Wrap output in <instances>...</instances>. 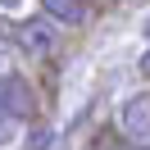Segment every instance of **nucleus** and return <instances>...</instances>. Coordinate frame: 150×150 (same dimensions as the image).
<instances>
[{
    "label": "nucleus",
    "instance_id": "nucleus-1",
    "mask_svg": "<svg viewBox=\"0 0 150 150\" xmlns=\"http://www.w3.org/2000/svg\"><path fill=\"white\" fill-rule=\"evenodd\" d=\"M118 127H123V137H127L132 146L150 150V96H146V91H137V96H127V100H123Z\"/></svg>",
    "mask_w": 150,
    "mask_h": 150
},
{
    "label": "nucleus",
    "instance_id": "nucleus-2",
    "mask_svg": "<svg viewBox=\"0 0 150 150\" xmlns=\"http://www.w3.org/2000/svg\"><path fill=\"white\" fill-rule=\"evenodd\" d=\"M14 41H18L28 55L46 59V55H55V50H59V23H55V18H28V23H18Z\"/></svg>",
    "mask_w": 150,
    "mask_h": 150
},
{
    "label": "nucleus",
    "instance_id": "nucleus-3",
    "mask_svg": "<svg viewBox=\"0 0 150 150\" xmlns=\"http://www.w3.org/2000/svg\"><path fill=\"white\" fill-rule=\"evenodd\" d=\"M32 109H37V100H32V86L23 82L18 73H5L0 77V114H9L14 123H28Z\"/></svg>",
    "mask_w": 150,
    "mask_h": 150
},
{
    "label": "nucleus",
    "instance_id": "nucleus-4",
    "mask_svg": "<svg viewBox=\"0 0 150 150\" xmlns=\"http://www.w3.org/2000/svg\"><path fill=\"white\" fill-rule=\"evenodd\" d=\"M41 5H46V18H55L59 28L86 23V0H41Z\"/></svg>",
    "mask_w": 150,
    "mask_h": 150
},
{
    "label": "nucleus",
    "instance_id": "nucleus-5",
    "mask_svg": "<svg viewBox=\"0 0 150 150\" xmlns=\"http://www.w3.org/2000/svg\"><path fill=\"white\" fill-rule=\"evenodd\" d=\"M14 132H18V123H14V118H9V114H0V146H5V141H9V137H14Z\"/></svg>",
    "mask_w": 150,
    "mask_h": 150
},
{
    "label": "nucleus",
    "instance_id": "nucleus-6",
    "mask_svg": "<svg viewBox=\"0 0 150 150\" xmlns=\"http://www.w3.org/2000/svg\"><path fill=\"white\" fill-rule=\"evenodd\" d=\"M14 5H18V0H0V9H14Z\"/></svg>",
    "mask_w": 150,
    "mask_h": 150
},
{
    "label": "nucleus",
    "instance_id": "nucleus-7",
    "mask_svg": "<svg viewBox=\"0 0 150 150\" xmlns=\"http://www.w3.org/2000/svg\"><path fill=\"white\" fill-rule=\"evenodd\" d=\"M141 73H150V55H146V59H141Z\"/></svg>",
    "mask_w": 150,
    "mask_h": 150
},
{
    "label": "nucleus",
    "instance_id": "nucleus-8",
    "mask_svg": "<svg viewBox=\"0 0 150 150\" xmlns=\"http://www.w3.org/2000/svg\"><path fill=\"white\" fill-rule=\"evenodd\" d=\"M146 37H150V23H146Z\"/></svg>",
    "mask_w": 150,
    "mask_h": 150
}]
</instances>
